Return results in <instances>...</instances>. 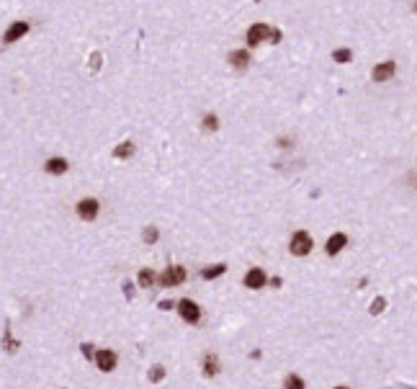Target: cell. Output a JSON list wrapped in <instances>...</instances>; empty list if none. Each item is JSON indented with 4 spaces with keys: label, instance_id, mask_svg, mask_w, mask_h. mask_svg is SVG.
<instances>
[{
    "label": "cell",
    "instance_id": "obj_1",
    "mask_svg": "<svg viewBox=\"0 0 417 389\" xmlns=\"http://www.w3.org/2000/svg\"><path fill=\"white\" fill-rule=\"evenodd\" d=\"M312 248H314V240H312V234L304 232V230H299L291 237V245H288V250H291L294 255H309Z\"/></svg>",
    "mask_w": 417,
    "mask_h": 389
},
{
    "label": "cell",
    "instance_id": "obj_2",
    "mask_svg": "<svg viewBox=\"0 0 417 389\" xmlns=\"http://www.w3.org/2000/svg\"><path fill=\"white\" fill-rule=\"evenodd\" d=\"M75 209H77V216H80V219H85V222H93L95 216L101 214V204H98V198L88 196V198H80Z\"/></svg>",
    "mask_w": 417,
    "mask_h": 389
},
{
    "label": "cell",
    "instance_id": "obj_3",
    "mask_svg": "<svg viewBox=\"0 0 417 389\" xmlns=\"http://www.w3.org/2000/svg\"><path fill=\"white\" fill-rule=\"evenodd\" d=\"M29 29H31L29 21H13L3 34V44H16L18 39H23V36L29 34Z\"/></svg>",
    "mask_w": 417,
    "mask_h": 389
},
{
    "label": "cell",
    "instance_id": "obj_4",
    "mask_svg": "<svg viewBox=\"0 0 417 389\" xmlns=\"http://www.w3.org/2000/svg\"><path fill=\"white\" fill-rule=\"evenodd\" d=\"M178 312H180V317H183L186 322H191V325H196L198 320H201V310H198V304L191 302V299H180Z\"/></svg>",
    "mask_w": 417,
    "mask_h": 389
},
{
    "label": "cell",
    "instance_id": "obj_5",
    "mask_svg": "<svg viewBox=\"0 0 417 389\" xmlns=\"http://www.w3.org/2000/svg\"><path fill=\"white\" fill-rule=\"evenodd\" d=\"M157 281L162 284V286H178V284H183L186 281V268L183 266H170L165 273H162Z\"/></svg>",
    "mask_w": 417,
    "mask_h": 389
},
{
    "label": "cell",
    "instance_id": "obj_6",
    "mask_svg": "<svg viewBox=\"0 0 417 389\" xmlns=\"http://www.w3.org/2000/svg\"><path fill=\"white\" fill-rule=\"evenodd\" d=\"M268 39H270V26L255 23V26H250V29H247V44H250V47H258V44L268 41Z\"/></svg>",
    "mask_w": 417,
    "mask_h": 389
},
{
    "label": "cell",
    "instance_id": "obj_7",
    "mask_svg": "<svg viewBox=\"0 0 417 389\" xmlns=\"http://www.w3.org/2000/svg\"><path fill=\"white\" fill-rule=\"evenodd\" d=\"M116 361H119V358H116L114 350H108V348L95 350V366L101 369V371H106V374L114 371V369H116Z\"/></svg>",
    "mask_w": 417,
    "mask_h": 389
},
{
    "label": "cell",
    "instance_id": "obj_8",
    "mask_svg": "<svg viewBox=\"0 0 417 389\" xmlns=\"http://www.w3.org/2000/svg\"><path fill=\"white\" fill-rule=\"evenodd\" d=\"M268 284V276L263 268H250L247 273H245V286L247 289H263Z\"/></svg>",
    "mask_w": 417,
    "mask_h": 389
},
{
    "label": "cell",
    "instance_id": "obj_9",
    "mask_svg": "<svg viewBox=\"0 0 417 389\" xmlns=\"http://www.w3.org/2000/svg\"><path fill=\"white\" fill-rule=\"evenodd\" d=\"M67 170H70V162L65 157H49L44 162V173H49V175H65Z\"/></svg>",
    "mask_w": 417,
    "mask_h": 389
},
{
    "label": "cell",
    "instance_id": "obj_10",
    "mask_svg": "<svg viewBox=\"0 0 417 389\" xmlns=\"http://www.w3.org/2000/svg\"><path fill=\"white\" fill-rule=\"evenodd\" d=\"M394 72H397V65L392 59H386V62H381V65L374 67V80H376V83H386L389 78H394Z\"/></svg>",
    "mask_w": 417,
    "mask_h": 389
},
{
    "label": "cell",
    "instance_id": "obj_11",
    "mask_svg": "<svg viewBox=\"0 0 417 389\" xmlns=\"http://www.w3.org/2000/svg\"><path fill=\"white\" fill-rule=\"evenodd\" d=\"M250 52L247 49H234V52H229V65L234 67V70H245L250 65Z\"/></svg>",
    "mask_w": 417,
    "mask_h": 389
},
{
    "label": "cell",
    "instance_id": "obj_12",
    "mask_svg": "<svg viewBox=\"0 0 417 389\" xmlns=\"http://www.w3.org/2000/svg\"><path fill=\"white\" fill-rule=\"evenodd\" d=\"M345 245H348V234L338 232V234H332V237L327 240V253H330V255H338Z\"/></svg>",
    "mask_w": 417,
    "mask_h": 389
},
{
    "label": "cell",
    "instance_id": "obj_13",
    "mask_svg": "<svg viewBox=\"0 0 417 389\" xmlns=\"http://www.w3.org/2000/svg\"><path fill=\"white\" fill-rule=\"evenodd\" d=\"M204 374L206 376H216V374H219V358H216L214 353L204 356Z\"/></svg>",
    "mask_w": 417,
    "mask_h": 389
},
{
    "label": "cell",
    "instance_id": "obj_14",
    "mask_svg": "<svg viewBox=\"0 0 417 389\" xmlns=\"http://www.w3.org/2000/svg\"><path fill=\"white\" fill-rule=\"evenodd\" d=\"M134 155V142H121V144H116V150H114V157H132Z\"/></svg>",
    "mask_w": 417,
    "mask_h": 389
},
{
    "label": "cell",
    "instance_id": "obj_15",
    "mask_svg": "<svg viewBox=\"0 0 417 389\" xmlns=\"http://www.w3.org/2000/svg\"><path fill=\"white\" fill-rule=\"evenodd\" d=\"M137 281H139V286H142V289H150L152 284L157 281V276L152 273L150 268H142V271H139V276H137Z\"/></svg>",
    "mask_w": 417,
    "mask_h": 389
},
{
    "label": "cell",
    "instance_id": "obj_16",
    "mask_svg": "<svg viewBox=\"0 0 417 389\" xmlns=\"http://www.w3.org/2000/svg\"><path fill=\"white\" fill-rule=\"evenodd\" d=\"M332 59L340 62V65H348V62L353 59V52H350V49H335V52H332Z\"/></svg>",
    "mask_w": 417,
    "mask_h": 389
},
{
    "label": "cell",
    "instance_id": "obj_17",
    "mask_svg": "<svg viewBox=\"0 0 417 389\" xmlns=\"http://www.w3.org/2000/svg\"><path fill=\"white\" fill-rule=\"evenodd\" d=\"M224 271H227L224 263H216V266H211V268H204V278H216V276H222Z\"/></svg>",
    "mask_w": 417,
    "mask_h": 389
},
{
    "label": "cell",
    "instance_id": "obj_18",
    "mask_svg": "<svg viewBox=\"0 0 417 389\" xmlns=\"http://www.w3.org/2000/svg\"><path fill=\"white\" fill-rule=\"evenodd\" d=\"M284 389H304V382H302V379H299L296 374H291V376H286Z\"/></svg>",
    "mask_w": 417,
    "mask_h": 389
},
{
    "label": "cell",
    "instance_id": "obj_19",
    "mask_svg": "<svg viewBox=\"0 0 417 389\" xmlns=\"http://www.w3.org/2000/svg\"><path fill=\"white\" fill-rule=\"evenodd\" d=\"M157 237H160L157 227H147V230L142 232V240H144V242H150V245H152V242H157Z\"/></svg>",
    "mask_w": 417,
    "mask_h": 389
},
{
    "label": "cell",
    "instance_id": "obj_20",
    "mask_svg": "<svg viewBox=\"0 0 417 389\" xmlns=\"http://www.w3.org/2000/svg\"><path fill=\"white\" fill-rule=\"evenodd\" d=\"M216 126H219V119H216L214 114H206V116H204V129H208V132H214Z\"/></svg>",
    "mask_w": 417,
    "mask_h": 389
},
{
    "label": "cell",
    "instance_id": "obj_21",
    "mask_svg": "<svg viewBox=\"0 0 417 389\" xmlns=\"http://www.w3.org/2000/svg\"><path fill=\"white\" fill-rule=\"evenodd\" d=\"M162 379H165V369H162V366H152L150 382H162Z\"/></svg>",
    "mask_w": 417,
    "mask_h": 389
},
{
    "label": "cell",
    "instance_id": "obj_22",
    "mask_svg": "<svg viewBox=\"0 0 417 389\" xmlns=\"http://www.w3.org/2000/svg\"><path fill=\"white\" fill-rule=\"evenodd\" d=\"M384 307H386V299H381V296H379V299L371 304V314H379V312H384Z\"/></svg>",
    "mask_w": 417,
    "mask_h": 389
},
{
    "label": "cell",
    "instance_id": "obj_23",
    "mask_svg": "<svg viewBox=\"0 0 417 389\" xmlns=\"http://www.w3.org/2000/svg\"><path fill=\"white\" fill-rule=\"evenodd\" d=\"M80 350H83L85 358H95V356H93V346H90V343H83V346H80Z\"/></svg>",
    "mask_w": 417,
    "mask_h": 389
},
{
    "label": "cell",
    "instance_id": "obj_24",
    "mask_svg": "<svg viewBox=\"0 0 417 389\" xmlns=\"http://www.w3.org/2000/svg\"><path fill=\"white\" fill-rule=\"evenodd\" d=\"M124 294H126V296H132V294H134V286H132L129 281H126V284H124Z\"/></svg>",
    "mask_w": 417,
    "mask_h": 389
},
{
    "label": "cell",
    "instance_id": "obj_25",
    "mask_svg": "<svg viewBox=\"0 0 417 389\" xmlns=\"http://www.w3.org/2000/svg\"><path fill=\"white\" fill-rule=\"evenodd\" d=\"M338 389H348V387H338Z\"/></svg>",
    "mask_w": 417,
    "mask_h": 389
},
{
    "label": "cell",
    "instance_id": "obj_26",
    "mask_svg": "<svg viewBox=\"0 0 417 389\" xmlns=\"http://www.w3.org/2000/svg\"><path fill=\"white\" fill-rule=\"evenodd\" d=\"M415 11H417V3H415Z\"/></svg>",
    "mask_w": 417,
    "mask_h": 389
}]
</instances>
